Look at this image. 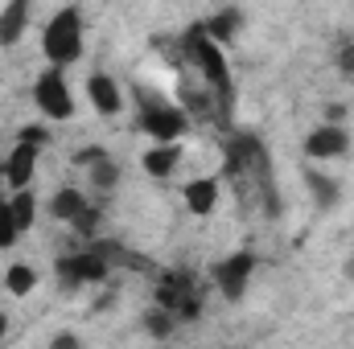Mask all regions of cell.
Returning <instances> with one entry per match:
<instances>
[{
    "label": "cell",
    "mask_w": 354,
    "mask_h": 349,
    "mask_svg": "<svg viewBox=\"0 0 354 349\" xmlns=\"http://www.w3.org/2000/svg\"><path fill=\"white\" fill-rule=\"evenodd\" d=\"M107 259L99 255V251H75V255H62V259L54 263V275H58V283L66 288V292H79V288H87V283H99V279H107Z\"/></svg>",
    "instance_id": "8992f818"
},
{
    "label": "cell",
    "mask_w": 354,
    "mask_h": 349,
    "mask_svg": "<svg viewBox=\"0 0 354 349\" xmlns=\"http://www.w3.org/2000/svg\"><path fill=\"white\" fill-rule=\"evenodd\" d=\"M33 103L46 119L54 123H66L75 115V94H71V83H66V70H41L37 83H33Z\"/></svg>",
    "instance_id": "5b68a950"
},
{
    "label": "cell",
    "mask_w": 354,
    "mask_h": 349,
    "mask_svg": "<svg viewBox=\"0 0 354 349\" xmlns=\"http://www.w3.org/2000/svg\"><path fill=\"white\" fill-rule=\"evenodd\" d=\"M346 271H351V279H354V259H351V267H346Z\"/></svg>",
    "instance_id": "83f0119b"
},
{
    "label": "cell",
    "mask_w": 354,
    "mask_h": 349,
    "mask_svg": "<svg viewBox=\"0 0 354 349\" xmlns=\"http://www.w3.org/2000/svg\"><path fill=\"white\" fill-rule=\"evenodd\" d=\"M140 165H145V173L157 177V181L174 177L177 169H181V144H153V148L140 157Z\"/></svg>",
    "instance_id": "7c38bea8"
},
{
    "label": "cell",
    "mask_w": 354,
    "mask_h": 349,
    "mask_svg": "<svg viewBox=\"0 0 354 349\" xmlns=\"http://www.w3.org/2000/svg\"><path fill=\"white\" fill-rule=\"evenodd\" d=\"M202 33L214 41V46H227L235 33H243V12L239 8H223V12H210L202 21Z\"/></svg>",
    "instance_id": "4fadbf2b"
},
{
    "label": "cell",
    "mask_w": 354,
    "mask_h": 349,
    "mask_svg": "<svg viewBox=\"0 0 354 349\" xmlns=\"http://www.w3.org/2000/svg\"><path fill=\"white\" fill-rule=\"evenodd\" d=\"M181 197H185V210H189V214L206 218V214H214V206H218V181H214V177H194V181L181 185Z\"/></svg>",
    "instance_id": "8fae6325"
},
{
    "label": "cell",
    "mask_w": 354,
    "mask_h": 349,
    "mask_svg": "<svg viewBox=\"0 0 354 349\" xmlns=\"http://www.w3.org/2000/svg\"><path fill=\"white\" fill-rule=\"evenodd\" d=\"M95 226H99V206L91 201L87 210H83V214L75 218V235H83V239H91V235H95Z\"/></svg>",
    "instance_id": "cb8c5ba5"
},
{
    "label": "cell",
    "mask_w": 354,
    "mask_h": 349,
    "mask_svg": "<svg viewBox=\"0 0 354 349\" xmlns=\"http://www.w3.org/2000/svg\"><path fill=\"white\" fill-rule=\"evenodd\" d=\"M83 50H87L83 12H79L75 4H66V8H58V12L46 21V29H41V54H46V62H50L54 70H66V66H75V62L83 58Z\"/></svg>",
    "instance_id": "7a4b0ae2"
},
{
    "label": "cell",
    "mask_w": 354,
    "mask_h": 349,
    "mask_svg": "<svg viewBox=\"0 0 354 349\" xmlns=\"http://www.w3.org/2000/svg\"><path fill=\"white\" fill-rule=\"evenodd\" d=\"M346 152H351V132L338 123H322L305 136V157L313 161H342Z\"/></svg>",
    "instance_id": "ba28073f"
},
{
    "label": "cell",
    "mask_w": 354,
    "mask_h": 349,
    "mask_svg": "<svg viewBox=\"0 0 354 349\" xmlns=\"http://www.w3.org/2000/svg\"><path fill=\"white\" fill-rule=\"evenodd\" d=\"M17 144H29V148H46V144H50V132H46L41 123H25Z\"/></svg>",
    "instance_id": "603a6c76"
},
{
    "label": "cell",
    "mask_w": 354,
    "mask_h": 349,
    "mask_svg": "<svg viewBox=\"0 0 354 349\" xmlns=\"http://www.w3.org/2000/svg\"><path fill=\"white\" fill-rule=\"evenodd\" d=\"M185 54L194 58V66L202 70V79H206V94H214L218 103H223V111H231V70H227V58H223V46H214L206 33H202V25H194L189 33H185Z\"/></svg>",
    "instance_id": "3957f363"
},
{
    "label": "cell",
    "mask_w": 354,
    "mask_h": 349,
    "mask_svg": "<svg viewBox=\"0 0 354 349\" xmlns=\"http://www.w3.org/2000/svg\"><path fill=\"white\" fill-rule=\"evenodd\" d=\"M87 173H91V185H95L99 193H111V189L120 185V165H115V157H111V152H107L99 165H91Z\"/></svg>",
    "instance_id": "ac0fdd59"
},
{
    "label": "cell",
    "mask_w": 354,
    "mask_h": 349,
    "mask_svg": "<svg viewBox=\"0 0 354 349\" xmlns=\"http://www.w3.org/2000/svg\"><path fill=\"white\" fill-rule=\"evenodd\" d=\"M305 185L313 189V197H317V206H334V201H338V181H330V177H322L317 169H305Z\"/></svg>",
    "instance_id": "ffe728a7"
},
{
    "label": "cell",
    "mask_w": 354,
    "mask_h": 349,
    "mask_svg": "<svg viewBox=\"0 0 354 349\" xmlns=\"http://www.w3.org/2000/svg\"><path fill=\"white\" fill-rule=\"evenodd\" d=\"M25 25H29V4L25 0H12L0 8V46H17L25 37Z\"/></svg>",
    "instance_id": "9a60e30c"
},
{
    "label": "cell",
    "mask_w": 354,
    "mask_h": 349,
    "mask_svg": "<svg viewBox=\"0 0 354 349\" xmlns=\"http://www.w3.org/2000/svg\"><path fill=\"white\" fill-rule=\"evenodd\" d=\"M103 157H107V148H83V152H75V165H99V161H103Z\"/></svg>",
    "instance_id": "484cf974"
},
{
    "label": "cell",
    "mask_w": 354,
    "mask_h": 349,
    "mask_svg": "<svg viewBox=\"0 0 354 349\" xmlns=\"http://www.w3.org/2000/svg\"><path fill=\"white\" fill-rule=\"evenodd\" d=\"M87 206H91L87 193H79V189H71V185H66V189H58V193L50 197V218H54V222H66V226H75V218H79Z\"/></svg>",
    "instance_id": "5bb4252c"
},
{
    "label": "cell",
    "mask_w": 354,
    "mask_h": 349,
    "mask_svg": "<svg viewBox=\"0 0 354 349\" xmlns=\"http://www.w3.org/2000/svg\"><path fill=\"white\" fill-rule=\"evenodd\" d=\"M140 99V132L153 136L157 144H181V136L189 132V111L177 107V103H165L161 94L153 90H136Z\"/></svg>",
    "instance_id": "277c9868"
},
{
    "label": "cell",
    "mask_w": 354,
    "mask_h": 349,
    "mask_svg": "<svg viewBox=\"0 0 354 349\" xmlns=\"http://www.w3.org/2000/svg\"><path fill=\"white\" fill-rule=\"evenodd\" d=\"M334 66H338V74H342V79H351V83H354V41H342V46H338Z\"/></svg>",
    "instance_id": "7402d4cb"
},
{
    "label": "cell",
    "mask_w": 354,
    "mask_h": 349,
    "mask_svg": "<svg viewBox=\"0 0 354 349\" xmlns=\"http://www.w3.org/2000/svg\"><path fill=\"white\" fill-rule=\"evenodd\" d=\"M50 349H83V337L71 333V329H66V333H54V337H50Z\"/></svg>",
    "instance_id": "d4e9b609"
},
{
    "label": "cell",
    "mask_w": 354,
    "mask_h": 349,
    "mask_svg": "<svg viewBox=\"0 0 354 349\" xmlns=\"http://www.w3.org/2000/svg\"><path fill=\"white\" fill-rule=\"evenodd\" d=\"M145 329H149V337L165 341V337H169V333L177 329V317H174V312H165V308H157V304H153V308L145 312Z\"/></svg>",
    "instance_id": "d6986e66"
},
{
    "label": "cell",
    "mask_w": 354,
    "mask_h": 349,
    "mask_svg": "<svg viewBox=\"0 0 354 349\" xmlns=\"http://www.w3.org/2000/svg\"><path fill=\"white\" fill-rule=\"evenodd\" d=\"M17 239H21V230L12 222V206H8V197H0V251H8Z\"/></svg>",
    "instance_id": "44dd1931"
},
{
    "label": "cell",
    "mask_w": 354,
    "mask_h": 349,
    "mask_svg": "<svg viewBox=\"0 0 354 349\" xmlns=\"http://www.w3.org/2000/svg\"><path fill=\"white\" fill-rule=\"evenodd\" d=\"M8 206H12V222H17V230H21V235L33 230V218H37V201H33V193H29V189H25V193H12Z\"/></svg>",
    "instance_id": "e0dca14e"
},
{
    "label": "cell",
    "mask_w": 354,
    "mask_h": 349,
    "mask_svg": "<svg viewBox=\"0 0 354 349\" xmlns=\"http://www.w3.org/2000/svg\"><path fill=\"white\" fill-rule=\"evenodd\" d=\"M4 333H8V317L0 312V341H4Z\"/></svg>",
    "instance_id": "4316f807"
},
{
    "label": "cell",
    "mask_w": 354,
    "mask_h": 349,
    "mask_svg": "<svg viewBox=\"0 0 354 349\" xmlns=\"http://www.w3.org/2000/svg\"><path fill=\"white\" fill-rule=\"evenodd\" d=\"M4 288H8V296H29V292L37 288V271H33L29 263H12V267L4 271Z\"/></svg>",
    "instance_id": "2e32d148"
},
{
    "label": "cell",
    "mask_w": 354,
    "mask_h": 349,
    "mask_svg": "<svg viewBox=\"0 0 354 349\" xmlns=\"http://www.w3.org/2000/svg\"><path fill=\"white\" fill-rule=\"evenodd\" d=\"M87 103L99 115H120V111H124V87H120L107 70H95L87 79Z\"/></svg>",
    "instance_id": "30bf717a"
},
{
    "label": "cell",
    "mask_w": 354,
    "mask_h": 349,
    "mask_svg": "<svg viewBox=\"0 0 354 349\" xmlns=\"http://www.w3.org/2000/svg\"><path fill=\"white\" fill-rule=\"evenodd\" d=\"M227 177L239 185V193L256 185V189H260V197H264L268 214H276V210H280L276 189H272L268 148H264V140H260L256 132H239V136H231V140H227Z\"/></svg>",
    "instance_id": "6da1fadb"
},
{
    "label": "cell",
    "mask_w": 354,
    "mask_h": 349,
    "mask_svg": "<svg viewBox=\"0 0 354 349\" xmlns=\"http://www.w3.org/2000/svg\"><path fill=\"white\" fill-rule=\"evenodd\" d=\"M252 271H256V255L252 251H235V255H227L223 263H214V288L223 292V300H243V292H248V283H252Z\"/></svg>",
    "instance_id": "52a82bcc"
},
{
    "label": "cell",
    "mask_w": 354,
    "mask_h": 349,
    "mask_svg": "<svg viewBox=\"0 0 354 349\" xmlns=\"http://www.w3.org/2000/svg\"><path fill=\"white\" fill-rule=\"evenodd\" d=\"M37 152L41 148H29V144H12V152L0 161V181L12 189V193H25L29 181L37 173Z\"/></svg>",
    "instance_id": "9c48e42d"
}]
</instances>
